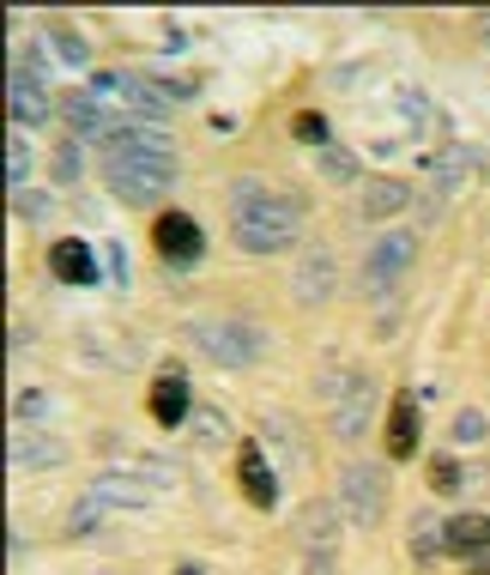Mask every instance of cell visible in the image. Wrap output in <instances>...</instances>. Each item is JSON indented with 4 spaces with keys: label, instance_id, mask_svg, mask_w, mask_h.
Segmentation results:
<instances>
[{
    "label": "cell",
    "instance_id": "836d02e7",
    "mask_svg": "<svg viewBox=\"0 0 490 575\" xmlns=\"http://www.w3.org/2000/svg\"><path fill=\"white\" fill-rule=\"evenodd\" d=\"M303 575H340V564H333V552H310V564H303Z\"/></svg>",
    "mask_w": 490,
    "mask_h": 575
},
{
    "label": "cell",
    "instance_id": "52a82bcc",
    "mask_svg": "<svg viewBox=\"0 0 490 575\" xmlns=\"http://www.w3.org/2000/svg\"><path fill=\"white\" fill-rule=\"evenodd\" d=\"M333 291H340V261H333L327 249H303L297 255V279H291V304L297 309H321V304H333Z\"/></svg>",
    "mask_w": 490,
    "mask_h": 575
},
{
    "label": "cell",
    "instance_id": "8d00e7d4",
    "mask_svg": "<svg viewBox=\"0 0 490 575\" xmlns=\"http://www.w3.org/2000/svg\"><path fill=\"white\" fill-rule=\"evenodd\" d=\"M467 575H490V552H479V557H472V564H467Z\"/></svg>",
    "mask_w": 490,
    "mask_h": 575
},
{
    "label": "cell",
    "instance_id": "7c38bea8",
    "mask_svg": "<svg viewBox=\"0 0 490 575\" xmlns=\"http://www.w3.org/2000/svg\"><path fill=\"white\" fill-rule=\"evenodd\" d=\"M151 242H158V255H164V261H176V267H188V261H200V255H206V237H200V225H194L188 212H158Z\"/></svg>",
    "mask_w": 490,
    "mask_h": 575
},
{
    "label": "cell",
    "instance_id": "5bb4252c",
    "mask_svg": "<svg viewBox=\"0 0 490 575\" xmlns=\"http://www.w3.org/2000/svg\"><path fill=\"white\" fill-rule=\"evenodd\" d=\"M61 116H67V128H74V140H97V146H109V140H116V128H121V121L109 116L91 91H67Z\"/></svg>",
    "mask_w": 490,
    "mask_h": 575
},
{
    "label": "cell",
    "instance_id": "1f68e13d",
    "mask_svg": "<svg viewBox=\"0 0 490 575\" xmlns=\"http://www.w3.org/2000/svg\"><path fill=\"white\" fill-rule=\"evenodd\" d=\"M139 473H146L151 485H176V478H182V467H176V460H164V455H146V460H139Z\"/></svg>",
    "mask_w": 490,
    "mask_h": 575
},
{
    "label": "cell",
    "instance_id": "7a4b0ae2",
    "mask_svg": "<svg viewBox=\"0 0 490 575\" xmlns=\"http://www.w3.org/2000/svg\"><path fill=\"white\" fill-rule=\"evenodd\" d=\"M104 188H116L121 207H151L176 188V158H128L104 152Z\"/></svg>",
    "mask_w": 490,
    "mask_h": 575
},
{
    "label": "cell",
    "instance_id": "d4e9b609",
    "mask_svg": "<svg viewBox=\"0 0 490 575\" xmlns=\"http://www.w3.org/2000/svg\"><path fill=\"white\" fill-rule=\"evenodd\" d=\"M104 509H109V503L86 490V497H79L74 509H67V539H91V533L104 527Z\"/></svg>",
    "mask_w": 490,
    "mask_h": 575
},
{
    "label": "cell",
    "instance_id": "44dd1931",
    "mask_svg": "<svg viewBox=\"0 0 490 575\" xmlns=\"http://www.w3.org/2000/svg\"><path fill=\"white\" fill-rule=\"evenodd\" d=\"M442 552H454V557L490 552V515L467 509V515H454V522H442Z\"/></svg>",
    "mask_w": 490,
    "mask_h": 575
},
{
    "label": "cell",
    "instance_id": "83f0119b",
    "mask_svg": "<svg viewBox=\"0 0 490 575\" xmlns=\"http://www.w3.org/2000/svg\"><path fill=\"white\" fill-rule=\"evenodd\" d=\"M24 176H31V146L7 133V195H24Z\"/></svg>",
    "mask_w": 490,
    "mask_h": 575
},
{
    "label": "cell",
    "instance_id": "4dcf8cb0",
    "mask_svg": "<svg viewBox=\"0 0 490 575\" xmlns=\"http://www.w3.org/2000/svg\"><path fill=\"white\" fill-rule=\"evenodd\" d=\"M291 133H297L303 146H321V152H327V121H321L315 109H303V116L291 121Z\"/></svg>",
    "mask_w": 490,
    "mask_h": 575
},
{
    "label": "cell",
    "instance_id": "f1b7e54d",
    "mask_svg": "<svg viewBox=\"0 0 490 575\" xmlns=\"http://www.w3.org/2000/svg\"><path fill=\"white\" fill-rule=\"evenodd\" d=\"M460 485H467V473H460L448 455L430 460V490H437V497H460Z\"/></svg>",
    "mask_w": 490,
    "mask_h": 575
},
{
    "label": "cell",
    "instance_id": "7402d4cb",
    "mask_svg": "<svg viewBox=\"0 0 490 575\" xmlns=\"http://www.w3.org/2000/svg\"><path fill=\"white\" fill-rule=\"evenodd\" d=\"M121 98H128L139 116H151V121L170 116V98L158 91V79H151V73H121Z\"/></svg>",
    "mask_w": 490,
    "mask_h": 575
},
{
    "label": "cell",
    "instance_id": "9a60e30c",
    "mask_svg": "<svg viewBox=\"0 0 490 575\" xmlns=\"http://www.w3.org/2000/svg\"><path fill=\"white\" fill-rule=\"evenodd\" d=\"M340 527H345L340 497H315V503H303V509H297V539L310 545V552H333Z\"/></svg>",
    "mask_w": 490,
    "mask_h": 575
},
{
    "label": "cell",
    "instance_id": "277c9868",
    "mask_svg": "<svg viewBox=\"0 0 490 575\" xmlns=\"http://www.w3.org/2000/svg\"><path fill=\"white\" fill-rule=\"evenodd\" d=\"M412 261H418V237L394 225L370 249V261H363V297H370V304H388V291H394L405 272H412Z\"/></svg>",
    "mask_w": 490,
    "mask_h": 575
},
{
    "label": "cell",
    "instance_id": "f546056e",
    "mask_svg": "<svg viewBox=\"0 0 490 575\" xmlns=\"http://www.w3.org/2000/svg\"><path fill=\"white\" fill-rule=\"evenodd\" d=\"M484 436H490V418L479 406H467V413L454 418V443H484Z\"/></svg>",
    "mask_w": 490,
    "mask_h": 575
},
{
    "label": "cell",
    "instance_id": "e575fe53",
    "mask_svg": "<svg viewBox=\"0 0 490 575\" xmlns=\"http://www.w3.org/2000/svg\"><path fill=\"white\" fill-rule=\"evenodd\" d=\"M19 212H24V218H49V200H37V195H19Z\"/></svg>",
    "mask_w": 490,
    "mask_h": 575
},
{
    "label": "cell",
    "instance_id": "30bf717a",
    "mask_svg": "<svg viewBox=\"0 0 490 575\" xmlns=\"http://www.w3.org/2000/svg\"><path fill=\"white\" fill-rule=\"evenodd\" d=\"M484 176V152L479 146H442L437 158H430V188H437V195H460V188H472Z\"/></svg>",
    "mask_w": 490,
    "mask_h": 575
},
{
    "label": "cell",
    "instance_id": "ffe728a7",
    "mask_svg": "<svg viewBox=\"0 0 490 575\" xmlns=\"http://www.w3.org/2000/svg\"><path fill=\"white\" fill-rule=\"evenodd\" d=\"M418 400L412 394H400L394 400V413H388V430H382V443H388V460H412L418 455Z\"/></svg>",
    "mask_w": 490,
    "mask_h": 575
},
{
    "label": "cell",
    "instance_id": "4fadbf2b",
    "mask_svg": "<svg viewBox=\"0 0 490 575\" xmlns=\"http://www.w3.org/2000/svg\"><path fill=\"white\" fill-rule=\"evenodd\" d=\"M236 490H243L248 509H273L278 503V473L267 467V455H261L255 443L236 448Z\"/></svg>",
    "mask_w": 490,
    "mask_h": 575
},
{
    "label": "cell",
    "instance_id": "6da1fadb",
    "mask_svg": "<svg viewBox=\"0 0 490 575\" xmlns=\"http://www.w3.org/2000/svg\"><path fill=\"white\" fill-rule=\"evenodd\" d=\"M231 237L243 255H285V249H297V207L278 195H261L231 212Z\"/></svg>",
    "mask_w": 490,
    "mask_h": 575
},
{
    "label": "cell",
    "instance_id": "9c48e42d",
    "mask_svg": "<svg viewBox=\"0 0 490 575\" xmlns=\"http://www.w3.org/2000/svg\"><path fill=\"white\" fill-rule=\"evenodd\" d=\"M55 109L61 103L49 98L43 79H37L31 67H12L7 73V116L19 121V128H43V121H55Z\"/></svg>",
    "mask_w": 490,
    "mask_h": 575
},
{
    "label": "cell",
    "instance_id": "d590c367",
    "mask_svg": "<svg viewBox=\"0 0 490 575\" xmlns=\"http://www.w3.org/2000/svg\"><path fill=\"white\" fill-rule=\"evenodd\" d=\"M43 406H49L43 394H24V400H19V418H43Z\"/></svg>",
    "mask_w": 490,
    "mask_h": 575
},
{
    "label": "cell",
    "instance_id": "8fae6325",
    "mask_svg": "<svg viewBox=\"0 0 490 575\" xmlns=\"http://www.w3.org/2000/svg\"><path fill=\"white\" fill-rule=\"evenodd\" d=\"M49 272H55V285H97L104 279V261H97V249L86 237H55L49 242Z\"/></svg>",
    "mask_w": 490,
    "mask_h": 575
},
{
    "label": "cell",
    "instance_id": "4316f807",
    "mask_svg": "<svg viewBox=\"0 0 490 575\" xmlns=\"http://www.w3.org/2000/svg\"><path fill=\"white\" fill-rule=\"evenodd\" d=\"M79 170H86V158H79V140H55V158H49V176L55 188H74Z\"/></svg>",
    "mask_w": 490,
    "mask_h": 575
},
{
    "label": "cell",
    "instance_id": "3957f363",
    "mask_svg": "<svg viewBox=\"0 0 490 575\" xmlns=\"http://www.w3.org/2000/svg\"><path fill=\"white\" fill-rule=\"evenodd\" d=\"M327 406H333V436H340V443H357L375 424V381L363 376V369H345V376L327 381Z\"/></svg>",
    "mask_w": 490,
    "mask_h": 575
},
{
    "label": "cell",
    "instance_id": "8992f818",
    "mask_svg": "<svg viewBox=\"0 0 490 575\" xmlns=\"http://www.w3.org/2000/svg\"><path fill=\"white\" fill-rule=\"evenodd\" d=\"M340 509L352 527H382L388 515V478L375 460H352V467L340 473Z\"/></svg>",
    "mask_w": 490,
    "mask_h": 575
},
{
    "label": "cell",
    "instance_id": "484cf974",
    "mask_svg": "<svg viewBox=\"0 0 490 575\" xmlns=\"http://www.w3.org/2000/svg\"><path fill=\"white\" fill-rule=\"evenodd\" d=\"M321 176H327V182H340V188H352L357 176H363V163H357L352 146H327V152H321Z\"/></svg>",
    "mask_w": 490,
    "mask_h": 575
},
{
    "label": "cell",
    "instance_id": "74e56055",
    "mask_svg": "<svg viewBox=\"0 0 490 575\" xmlns=\"http://www.w3.org/2000/svg\"><path fill=\"white\" fill-rule=\"evenodd\" d=\"M176 575H206L200 564H176Z\"/></svg>",
    "mask_w": 490,
    "mask_h": 575
},
{
    "label": "cell",
    "instance_id": "cb8c5ba5",
    "mask_svg": "<svg viewBox=\"0 0 490 575\" xmlns=\"http://www.w3.org/2000/svg\"><path fill=\"white\" fill-rule=\"evenodd\" d=\"M188 430H194V443H200V448H218V443H231V424H224V413H218L213 400H200V406L188 413Z\"/></svg>",
    "mask_w": 490,
    "mask_h": 575
},
{
    "label": "cell",
    "instance_id": "5b68a950",
    "mask_svg": "<svg viewBox=\"0 0 490 575\" xmlns=\"http://www.w3.org/2000/svg\"><path fill=\"white\" fill-rule=\"evenodd\" d=\"M188 334H194V346H200L213 364H224V369L261 364V346H267L261 327H248V321H194Z\"/></svg>",
    "mask_w": 490,
    "mask_h": 575
},
{
    "label": "cell",
    "instance_id": "ac0fdd59",
    "mask_svg": "<svg viewBox=\"0 0 490 575\" xmlns=\"http://www.w3.org/2000/svg\"><path fill=\"white\" fill-rule=\"evenodd\" d=\"M405 207H412V188L394 182V176H375V182H363V200L357 212L370 218V225H388V218H400Z\"/></svg>",
    "mask_w": 490,
    "mask_h": 575
},
{
    "label": "cell",
    "instance_id": "2e32d148",
    "mask_svg": "<svg viewBox=\"0 0 490 575\" xmlns=\"http://www.w3.org/2000/svg\"><path fill=\"white\" fill-rule=\"evenodd\" d=\"M146 406H151V418H158L164 430H176V424H188V413H194V394H188V376H182V369H164V376L151 381Z\"/></svg>",
    "mask_w": 490,
    "mask_h": 575
},
{
    "label": "cell",
    "instance_id": "603a6c76",
    "mask_svg": "<svg viewBox=\"0 0 490 575\" xmlns=\"http://www.w3.org/2000/svg\"><path fill=\"white\" fill-rule=\"evenodd\" d=\"M43 43L61 54L67 67H86V61H91V43H86V37H79L67 19H49V24H43Z\"/></svg>",
    "mask_w": 490,
    "mask_h": 575
},
{
    "label": "cell",
    "instance_id": "d6a6232c",
    "mask_svg": "<svg viewBox=\"0 0 490 575\" xmlns=\"http://www.w3.org/2000/svg\"><path fill=\"white\" fill-rule=\"evenodd\" d=\"M104 261H109V285H128V261H121L116 242H104Z\"/></svg>",
    "mask_w": 490,
    "mask_h": 575
},
{
    "label": "cell",
    "instance_id": "d6986e66",
    "mask_svg": "<svg viewBox=\"0 0 490 575\" xmlns=\"http://www.w3.org/2000/svg\"><path fill=\"white\" fill-rule=\"evenodd\" d=\"M91 497H104L109 509H151V478H134V473H97V478H91Z\"/></svg>",
    "mask_w": 490,
    "mask_h": 575
},
{
    "label": "cell",
    "instance_id": "f35d334b",
    "mask_svg": "<svg viewBox=\"0 0 490 575\" xmlns=\"http://www.w3.org/2000/svg\"><path fill=\"white\" fill-rule=\"evenodd\" d=\"M484 43H490V19H484Z\"/></svg>",
    "mask_w": 490,
    "mask_h": 575
},
{
    "label": "cell",
    "instance_id": "e0dca14e",
    "mask_svg": "<svg viewBox=\"0 0 490 575\" xmlns=\"http://www.w3.org/2000/svg\"><path fill=\"white\" fill-rule=\"evenodd\" d=\"M104 152H128V158H176V146H170V133L151 128V121H121L116 140H109Z\"/></svg>",
    "mask_w": 490,
    "mask_h": 575
},
{
    "label": "cell",
    "instance_id": "ba28073f",
    "mask_svg": "<svg viewBox=\"0 0 490 575\" xmlns=\"http://www.w3.org/2000/svg\"><path fill=\"white\" fill-rule=\"evenodd\" d=\"M61 460H67V443L55 430H31V424L7 430V473H43V467H61Z\"/></svg>",
    "mask_w": 490,
    "mask_h": 575
}]
</instances>
